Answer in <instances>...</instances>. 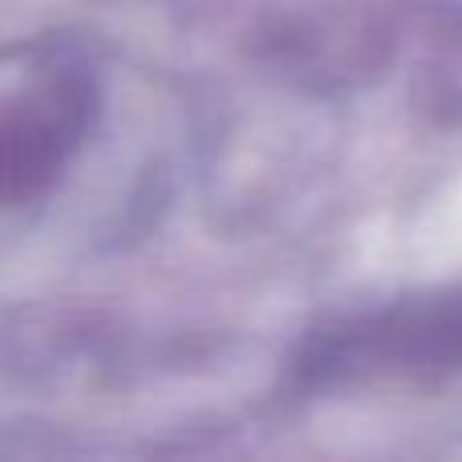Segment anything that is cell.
<instances>
[{
	"mask_svg": "<svg viewBox=\"0 0 462 462\" xmlns=\"http://www.w3.org/2000/svg\"><path fill=\"white\" fill-rule=\"evenodd\" d=\"M86 94L78 81H57L45 94L0 114V208L24 203L53 179L78 146Z\"/></svg>",
	"mask_w": 462,
	"mask_h": 462,
	"instance_id": "cell-1",
	"label": "cell"
}]
</instances>
